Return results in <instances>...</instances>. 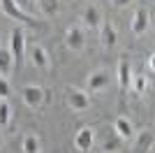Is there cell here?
I'll list each match as a JSON object with an SVG mask.
<instances>
[{"label":"cell","mask_w":155,"mask_h":153,"mask_svg":"<svg viewBox=\"0 0 155 153\" xmlns=\"http://www.w3.org/2000/svg\"><path fill=\"white\" fill-rule=\"evenodd\" d=\"M7 46H9L12 60H14V65H16V70H19L21 63H23V58H26V32L21 30V28H12Z\"/></svg>","instance_id":"6da1fadb"},{"label":"cell","mask_w":155,"mask_h":153,"mask_svg":"<svg viewBox=\"0 0 155 153\" xmlns=\"http://www.w3.org/2000/svg\"><path fill=\"white\" fill-rule=\"evenodd\" d=\"M65 102L74 111H86L91 107V93H86L81 88H67L65 90Z\"/></svg>","instance_id":"7a4b0ae2"},{"label":"cell","mask_w":155,"mask_h":153,"mask_svg":"<svg viewBox=\"0 0 155 153\" xmlns=\"http://www.w3.org/2000/svg\"><path fill=\"white\" fill-rule=\"evenodd\" d=\"M21 97H23V102H26L30 109H39L42 104H44L46 100V93L42 86H35V83H28V86H23L21 88Z\"/></svg>","instance_id":"3957f363"},{"label":"cell","mask_w":155,"mask_h":153,"mask_svg":"<svg viewBox=\"0 0 155 153\" xmlns=\"http://www.w3.org/2000/svg\"><path fill=\"white\" fill-rule=\"evenodd\" d=\"M111 83V74L109 70H104V67H97L95 72H91V76H88V90L86 93H100V90L109 88Z\"/></svg>","instance_id":"277c9868"},{"label":"cell","mask_w":155,"mask_h":153,"mask_svg":"<svg viewBox=\"0 0 155 153\" xmlns=\"http://www.w3.org/2000/svg\"><path fill=\"white\" fill-rule=\"evenodd\" d=\"M65 44L72 51H81L86 46V30L81 25H70L65 32Z\"/></svg>","instance_id":"5b68a950"},{"label":"cell","mask_w":155,"mask_h":153,"mask_svg":"<svg viewBox=\"0 0 155 153\" xmlns=\"http://www.w3.org/2000/svg\"><path fill=\"white\" fill-rule=\"evenodd\" d=\"M28 56H30V63L35 65L37 70H49V65H51V58H49V51H46L42 44L32 42L30 49H28Z\"/></svg>","instance_id":"8992f818"},{"label":"cell","mask_w":155,"mask_h":153,"mask_svg":"<svg viewBox=\"0 0 155 153\" xmlns=\"http://www.w3.org/2000/svg\"><path fill=\"white\" fill-rule=\"evenodd\" d=\"M134 144H132V153H148L153 148V141H155V134L150 127L141 130V132H134Z\"/></svg>","instance_id":"52a82bcc"},{"label":"cell","mask_w":155,"mask_h":153,"mask_svg":"<svg viewBox=\"0 0 155 153\" xmlns=\"http://www.w3.org/2000/svg\"><path fill=\"white\" fill-rule=\"evenodd\" d=\"M118 88H120V93H125V90L130 88V81H132V63H130L127 56H120V60H118Z\"/></svg>","instance_id":"ba28073f"},{"label":"cell","mask_w":155,"mask_h":153,"mask_svg":"<svg viewBox=\"0 0 155 153\" xmlns=\"http://www.w3.org/2000/svg\"><path fill=\"white\" fill-rule=\"evenodd\" d=\"M0 7H2V12H5L7 16H12V19L23 21V23H28V25L35 23V19H32L30 14H26L21 7H16V2H14V0H0Z\"/></svg>","instance_id":"9c48e42d"},{"label":"cell","mask_w":155,"mask_h":153,"mask_svg":"<svg viewBox=\"0 0 155 153\" xmlns=\"http://www.w3.org/2000/svg\"><path fill=\"white\" fill-rule=\"evenodd\" d=\"M148 23H150V14L146 7H137L134 16H132V32L134 35H143L148 30Z\"/></svg>","instance_id":"30bf717a"},{"label":"cell","mask_w":155,"mask_h":153,"mask_svg":"<svg viewBox=\"0 0 155 153\" xmlns=\"http://www.w3.org/2000/svg\"><path fill=\"white\" fill-rule=\"evenodd\" d=\"M93 141H95V130L93 127H81L74 137V146H77V151L86 153L93 148Z\"/></svg>","instance_id":"8fae6325"},{"label":"cell","mask_w":155,"mask_h":153,"mask_svg":"<svg viewBox=\"0 0 155 153\" xmlns=\"http://www.w3.org/2000/svg\"><path fill=\"white\" fill-rule=\"evenodd\" d=\"M81 21H84V25H86V28H91V30L100 28V25H102V9L91 2V5L84 9V16H81Z\"/></svg>","instance_id":"7c38bea8"},{"label":"cell","mask_w":155,"mask_h":153,"mask_svg":"<svg viewBox=\"0 0 155 153\" xmlns=\"http://www.w3.org/2000/svg\"><path fill=\"white\" fill-rule=\"evenodd\" d=\"M100 37H102V46H104V49H114L116 42H118L116 25L111 23V21H104V23L100 25Z\"/></svg>","instance_id":"4fadbf2b"},{"label":"cell","mask_w":155,"mask_h":153,"mask_svg":"<svg viewBox=\"0 0 155 153\" xmlns=\"http://www.w3.org/2000/svg\"><path fill=\"white\" fill-rule=\"evenodd\" d=\"M114 132H116L123 141H127V139H132V137H134V125H132V121H130V118L118 116L116 121H114Z\"/></svg>","instance_id":"5bb4252c"},{"label":"cell","mask_w":155,"mask_h":153,"mask_svg":"<svg viewBox=\"0 0 155 153\" xmlns=\"http://www.w3.org/2000/svg\"><path fill=\"white\" fill-rule=\"evenodd\" d=\"M123 144H125V141L111 130V132L104 137V141H102V153H120V151H123Z\"/></svg>","instance_id":"9a60e30c"},{"label":"cell","mask_w":155,"mask_h":153,"mask_svg":"<svg viewBox=\"0 0 155 153\" xmlns=\"http://www.w3.org/2000/svg\"><path fill=\"white\" fill-rule=\"evenodd\" d=\"M14 67V60H12V53H9V46L7 44H0V76H7Z\"/></svg>","instance_id":"2e32d148"},{"label":"cell","mask_w":155,"mask_h":153,"mask_svg":"<svg viewBox=\"0 0 155 153\" xmlns=\"http://www.w3.org/2000/svg\"><path fill=\"white\" fill-rule=\"evenodd\" d=\"M21 148H23V153H42V141L35 132H28L21 141Z\"/></svg>","instance_id":"e0dca14e"},{"label":"cell","mask_w":155,"mask_h":153,"mask_svg":"<svg viewBox=\"0 0 155 153\" xmlns=\"http://www.w3.org/2000/svg\"><path fill=\"white\" fill-rule=\"evenodd\" d=\"M12 123V104L9 100H0V130H5Z\"/></svg>","instance_id":"ac0fdd59"},{"label":"cell","mask_w":155,"mask_h":153,"mask_svg":"<svg viewBox=\"0 0 155 153\" xmlns=\"http://www.w3.org/2000/svg\"><path fill=\"white\" fill-rule=\"evenodd\" d=\"M130 88L134 90L137 95H143L146 93V88H148V76L146 74H132V81H130Z\"/></svg>","instance_id":"d6986e66"},{"label":"cell","mask_w":155,"mask_h":153,"mask_svg":"<svg viewBox=\"0 0 155 153\" xmlns=\"http://www.w3.org/2000/svg\"><path fill=\"white\" fill-rule=\"evenodd\" d=\"M37 5H39V9H42L46 16H53V14H58V9H60L58 0H37Z\"/></svg>","instance_id":"ffe728a7"},{"label":"cell","mask_w":155,"mask_h":153,"mask_svg":"<svg viewBox=\"0 0 155 153\" xmlns=\"http://www.w3.org/2000/svg\"><path fill=\"white\" fill-rule=\"evenodd\" d=\"M9 93H12V86L7 81V76H0V100H7Z\"/></svg>","instance_id":"44dd1931"},{"label":"cell","mask_w":155,"mask_h":153,"mask_svg":"<svg viewBox=\"0 0 155 153\" xmlns=\"http://www.w3.org/2000/svg\"><path fill=\"white\" fill-rule=\"evenodd\" d=\"M14 2H16V7H21V9H23V12H30L32 9V5H35V2H32V0H14Z\"/></svg>","instance_id":"7402d4cb"},{"label":"cell","mask_w":155,"mask_h":153,"mask_svg":"<svg viewBox=\"0 0 155 153\" xmlns=\"http://www.w3.org/2000/svg\"><path fill=\"white\" fill-rule=\"evenodd\" d=\"M146 65H148V74H146V76L150 79V76L155 74V60H153V53H148V60H146Z\"/></svg>","instance_id":"603a6c76"},{"label":"cell","mask_w":155,"mask_h":153,"mask_svg":"<svg viewBox=\"0 0 155 153\" xmlns=\"http://www.w3.org/2000/svg\"><path fill=\"white\" fill-rule=\"evenodd\" d=\"M111 2H114L116 7H125V5H130L132 0H111Z\"/></svg>","instance_id":"cb8c5ba5"},{"label":"cell","mask_w":155,"mask_h":153,"mask_svg":"<svg viewBox=\"0 0 155 153\" xmlns=\"http://www.w3.org/2000/svg\"><path fill=\"white\" fill-rule=\"evenodd\" d=\"M2 144H5V132L0 130V148H2Z\"/></svg>","instance_id":"d4e9b609"},{"label":"cell","mask_w":155,"mask_h":153,"mask_svg":"<svg viewBox=\"0 0 155 153\" xmlns=\"http://www.w3.org/2000/svg\"><path fill=\"white\" fill-rule=\"evenodd\" d=\"M32 2H35V0H32Z\"/></svg>","instance_id":"484cf974"}]
</instances>
